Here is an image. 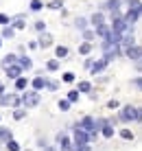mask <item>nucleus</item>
I'll list each match as a JSON object with an SVG mask.
<instances>
[{"instance_id": "1", "label": "nucleus", "mask_w": 142, "mask_h": 151, "mask_svg": "<svg viewBox=\"0 0 142 151\" xmlns=\"http://www.w3.org/2000/svg\"><path fill=\"white\" fill-rule=\"evenodd\" d=\"M118 121L120 123H131V121H138V110L133 105H125L118 114Z\"/></svg>"}, {"instance_id": "2", "label": "nucleus", "mask_w": 142, "mask_h": 151, "mask_svg": "<svg viewBox=\"0 0 142 151\" xmlns=\"http://www.w3.org/2000/svg\"><path fill=\"white\" fill-rule=\"evenodd\" d=\"M37 103H39L37 90H24V94H22V105L24 107H35Z\"/></svg>"}, {"instance_id": "3", "label": "nucleus", "mask_w": 142, "mask_h": 151, "mask_svg": "<svg viewBox=\"0 0 142 151\" xmlns=\"http://www.w3.org/2000/svg\"><path fill=\"white\" fill-rule=\"evenodd\" d=\"M112 29H114V31H123V33H127V31H131V24L125 20V15H118V18H112Z\"/></svg>"}, {"instance_id": "4", "label": "nucleus", "mask_w": 142, "mask_h": 151, "mask_svg": "<svg viewBox=\"0 0 142 151\" xmlns=\"http://www.w3.org/2000/svg\"><path fill=\"white\" fill-rule=\"evenodd\" d=\"M20 103H22V96H15V94H2L0 96V105L2 107H18Z\"/></svg>"}, {"instance_id": "5", "label": "nucleus", "mask_w": 142, "mask_h": 151, "mask_svg": "<svg viewBox=\"0 0 142 151\" xmlns=\"http://www.w3.org/2000/svg\"><path fill=\"white\" fill-rule=\"evenodd\" d=\"M4 72H7V77L9 79H18V77H22V72H24V68L15 61V64H11V66H7L4 68Z\"/></svg>"}, {"instance_id": "6", "label": "nucleus", "mask_w": 142, "mask_h": 151, "mask_svg": "<svg viewBox=\"0 0 142 151\" xmlns=\"http://www.w3.org/2000/svg\"><path fill=\"white\" fill-rule=\"evenodd\" d=\"M98 123H101V134L105 138H112L114 136V125L112 121H107V118H98Z\"/></svg>"}, {"instance_id": "7", "label": "nucleus", "mask_w": 142, "mask_h": 151, "mask_svg": "<svg viewBox=\"0 0 142 151\" xmlns=\"http://www.w3.org/2000/svg\"><path fill=\"white\" fill-rule=\"evenodd\" d=\"M92 140V134L85 132L81 127H75V142H90Z\"/></svg>"}, {"instance_id": "8", "label": "nucleus", "mask_w": 142, "mask_h": 151, "mask_svg": "<svg viewBox=\"0 0 142 151\" xmlns=\"http://www.w3.org/2000/svg\"><path fill=\"white\" fill-rule=\"evenodd\" d=\"M125 55L129 57V59H136V61H140L142 59V48L140 46H127V48H125Z\"/></svg>"}, {"instance_id": "9", "label": "nucleus", "mask_w": 142, "mask_h": 151, "mask_svg": "<svg viewBox=\"0 0 142 151\" xmlns=\"http://www.w3.org/2000/svg\"><path fill=\"white\" fill-rule=\"evenodd\" d=\"M57 142H59L61 151H72V145H70V138L66 134H57Z\"/></svg>"}, {"instance_id": "10", "label": "nucleus", "mask_w": 142, "mask_h": 151, "mask_svg": "<svg viewBox=\"0 0 142 151\" xmlns=\"http://www.w3.org/2000/svg\"><path fill=\"white\" fill-rule=\"evenodd\" d=\"M107 64H109V59L101 57L98 61H94V66L90 68V72H92V75H98V72H103V70H105V66H107Z\"/></svg>"}, {"instance_id": "11", "label": "nucleus", "mask_w": 142, "mask_h": 151, "mask_svg": "<svg viewBox=\"0 0 142 151\" xmlns=\"http://www.w3.org/2000/svg\"><path fill=\"white\" fill-rule=\"evenodd\" d=\"M39 46H42V48H46V46H50L52 44V37H50V33H46V31H44V33H39Z\"/></svg>"}, {"instance_id": "12", "label": "nucleus", "mask_w": 142, "mask_h": 151, "mask_svg": "<svg viewBox=\"0 0 142 151\" xmlns=\"http://www.w3.org/2000/svg\"><path fill=\"white\" fill-rule=\"evenodd\" d=\"M0 35H2V40H11L15 35V27H13V24H9V27L4 24V29H2V33H0Z\"/></svg>"}, {"instance_id": "13", "label": "nucleus", "mask_w": 142, "mask_h": 151, "mask_svg": "<svg viewBox=\"0 0 142 151\" xmlns=\"http://www.w3.org/2000/svg\"><path fill=\"white\" fill-rule=\"evenodd\" d=\"M138 18H140V13H138V11H131V9H127V13H125V20H127L131 27L136 24V20H138Z\"/></svg>"}, {"instance_id": "14", "label": "nucleus", "mask_w": 142, "mask_h": 151, "mask_svg": "<svg viewBox=\"0 0 142 151\" xmlns=\"http://www.w3.org/2000/svg\"><path fill=\"white\" fill-rule=\"evenodd\" d=\"M18 64H20V66H22V68H24V70H29V68H33V61H31V59H29V57H26V55H20V57H18Z\"/></svg>"}, {"instance_id": "15", "label": "nucleus", "mask_w": 142, "mask_h": 151, "mask_svg": "<svg viewBox=\"0 0 142 151\" xmlns=\"http://www.w3.org/2000/svg\"><path fill=\"white\" fill-rule=\"evenodd\" d=\"M109 33H112V29H109L107 24H101V27H96V35H98L101 40H103V37H107Z\"/></svg>"}, {"instance_id": "16", "label": "nucleus", "mask_w": 142, "mask_h": 151, "mask_svg": "<svg viewBox=\"0 0 142 151\" xmlns=\"http://www.w3.org/2000/svg\"><path fill=\"white\" fill-rule=\"evenodd\" d=\"M46 83H48V81H46L42 75H39V77H35V79H33V90H42V88H44Z\"/></svg>"}, {"instance_id": "17", "label": "nucleus", "mask_w": 142, "mask_h": 151, "mask_svg": "<svg viewBox=\"0 0 142 151\" xmlns=\"http://www.w3.org/2000/svg\"><path fill=\"white\" fill-rule=\"evenodd\" d=\"M11 24H13L15 29H24V27H26V22H24V15H15V18L11 20Z\"/></svg>"}, {"instance_id": "18", "label": "nucleus", "mask_w": 142, "mask_h": 151, "mask_svg": "<svg viewBox=\"0 0 142 151\" xmlns=\"http://www.w3.org/2000/svg\"><path fill=\"white\" fill-rule=\"evenodd\" d=\"M127 46H133V33H125L123 35V48H127Z\"/></svg>"}, {"instance_id": "19", "label": "nucleus", "mask_w": 142, "mask_h": 151, "mask_svg": "<svg viewBox=\"0 0 142 151\" xmlns=\"http://www.w3.org/2000/svg\"><path fill=\"white\" fill-rule=\"evenodd\" d=\"M105 9H109V11H118V9H120V0H107V2H105Z\"/></svg>"}, {"instance_id": "20", "label": "nucleus", "mask_w": 142, "mask_h": 151, "mask_svg": "<svg viewBox=\"0 0 142 151\" xmlns=\"http://www.w3.org/2000/svg\"><path fill=\"white\" fill-rule=\"evenodd\" d=\"M127 7L131 9V11H138L140 15H142V4H140V0H129V4Z\"/></svg>"}, {"instance_id": "21", "label": "nucleus", "mask_w": 142, "mask_h": 151, "mask_svg": "<svg viewBox=\"0 0 142 151\" xmlns=\"http://www.w3.org/2000/svg\"><path fill=\"white\" fill-rule=\"evenodd\" d=\"M72 151H90V142H75Z\"/></svg>"}, {"instance_id": "22", "label": "nucleus", "mask_w": 142, "mask_h": 151, "mask_svg": "<svg viewBox=\"0 0 142 151\" xmlns=\"http://www.w3.org/2000/svg\"><path fill=\"white\" fill-rule=\"evenodd\" d=\"M90 22L94 24V27H101V24H105V22H103V13H94L92 18H90Z\"/></svg>"}, {"instance_id": "23", "label": "nucleus", "mask_w": 142, "mask_h": 151, "mask_svg": "<svg viewBox=\"0 0 142 151\" xmlns=\"http://www.w3.org/2000/svg\"><path fill=\"white\" fill-rule=\"evenodd\" d=\"M55 55H57V59H64V57H68V48H66V46H57Z\"/></svg>"}, {"instance_id": "24", "label": "nucleus", "mask_w": 142, "mask_h": 151, "mask_svg": "<svg viewBox=\"0 0 142 151\" xmlns=\"http://www.w3.org/2000/svg\"><path fill=\"white\" fill-rule=\"evenodd\" d=\"M79 92H92V83L90 81H79Z\"/></svg>"}, {"instance_id": "25", "label": "nucleus", "mask_w": 142, "mask_h": 151, "mask_svg": "<svg viewBox=\"0 0 142 151\" xmlns=\"http://www.w3.org/2000/svg\"><path fill=\"white\" fill-rule=\"evenodd\" d=\"M26 86H29V81H26L24 77H18V79H15V88H18V90H26Z\"/></svg>"}, {"instance_id": "26", "label": "nucleus", "mask_w": 142, "mask_h": 151, "mask_svg": "<svg viewBox=\"0 0 142 151\" xmlns=\"http://www.w3.org/2000/svg\"><path fill=\"white\" fill-rule=\"evenodd\" d=\"M90 50H92L90 42H83V44L79 46V53H81V55H90Z\"/></svg>"}, {"instance_id": "27", "label": "nucleus", "mask_w": 142, "mask_h": 151, "mask_svg": "<svg viewBox=\"0 0 142 151\" xmlns=\"http://www.w3.org/2000/svg\"><path fill=\"white\" fill-rule=\"evenodd\" d=\"M0 140L9 142V140H11V132H9V129H4V127H0Z\"/></svg>"}, {"instance_id": "28", "label": "nucleus", "mask_w": 142, "mask_h": 151, "mask_svg": "<svg viewBox=\"0 0 142 151\" xmlns=\"http://www.w3.org/2000/svg\"><path fill=\"white\" fill-rule=\"evenodd\" d=\"M46 70H50V72L59 70V61H57V59H50L48 64H46Z\"/></svg>"}, {"instance_id": "29", "label": "nucleus", "mask_w": 142, "mask_h": 151, "mask_svg": "<svg viewBox=\"0 0 142 151\" xmlns=\"http://www.w3.org/2000/svg\"><path fill=\"white\" fill-rule=\"evenodd\" d=\"M15 61H18V55H7V57L2 59V64H4V66H11V64H15Z\"/></svg>"}, {"instance_id": "30", "label": "nucleus", "mask_w": 142, "mask_h": 151, "mask_svg": "<svg viewBox=\"0 0 142 151\" xmlns=\"http://www.w3.org/2000/svg\"><path fill=\"white\" fill-rule=\"evenodd\" d=\"M94 35H96V31H90V29L83 31V40H85V42H92V40H94Z\"/></svg>"}, {"instance_id": "31", "label": "nucleus", "mask_w": 142, "mask_h": 151, "mask_svg": "<svg viewBox=\"0 0 142 151\" xmlns=\"http://www.w3.org/2000/svg\"><path fill=\"white\" fill-rule=\"evenodd\" d=\"M70 103H72V101H70V99H64V101H59V110H61V112H66V110H70Z\"/></svg>"}, {"instance_id": "32", "label": "nucleus", "mask_w": 142, "mask_h": 151, "mask_svg": "<svg viewBox=\"0 0 142 151\" xmlns=\"http://www.w3.org/2000/svg\"><path fill=\"white\" fill-rule=\"evenodd\" d=\"M48 7L50 9H61V7H64V0H50Z\"/></svg>"}, {"instance_id": "33", "label": "nucleus", "mask_w": 142, "mask_h": 151, "mask_svg": "<svg viewBox=\"0 0 142 151\" xmlns=\"http://www.w3.org/2000/svg\"><path fill=\"white\" fill-rule=\"evenodd\" d=\"M120 138H125V140H131V138H133V134H131L129 129H120Z\"/></svg>"}, {"instance_id": "34", "label": "nucleus", "mask_w": 142, "mask_h": 151, "mask_svg": "<svg viewBox=\"0 0 142 151\" xmlns=\"http://www.w3.org/2000/svg\"><path fill=\"white\" fill-rule=\"evenodd\" d=\"M77 29H81V31H85V27H87V22H85V20H83V18H77Z\"/></svg>"}, {"instance_id": "35", "label": "nucleus", "mask_w": 142, "mask_h": 151, "mask_svg": "<svg viewBox=\"0 0 142 151\" xmlns=\"http://www.w3.org/2000/svg\"><path fill=\"white\" fill-rule=\"evenodd\" d=\"M68 99H70L72 103L79 101V90H70V92H68Z\"/></svg>"}, {"instance_id": "36", "label": "nucleus", "mask_w": 142, "mask_h": 151, "mask_svg": "<svg viewBox=\"0 0 142 151\" xmlns=\"http://www.w3.org/2000/svg\"><path fill=\"white\" fill-rule=\"evenodd\" d=\"M7 149H9V151H18V149H20V145L15 142V140H9V142H7Z\"/></svg>"}, {"instance_id": "37", "label": "nucleus", "mask_w": 142, "mask_h": 151, "mask_svg": "<svg viewBox=\"0 0 142 151\" xmlns=\"http://www.w3.org/2000/svg\"><path fill=\"white\" fill-rule=\"evenodd\" d=\"M0 24H11V18L7 13H0Z\"/></svg>"}, {"instance_id": "38", "label": "nucleus", "mask_w": 142, "mask_h": 151, "mask_svg": "<svg viewBox=\"0 0 142 151\" xmlns=\"http://www.w3.org/2000/svg\"><path fill=\"white\" fill-rule=\"evenodd\" d=\"M31 9H33V11H39L42 9V0H33V2H31Z\"/></svg>"}, {"instance_id": "39", "label": "nucleus", "mask_w": 142, "mask_h": 151, "mask_svg": "<svg viewBox=\"0 0 142 151\" xmlns=\"http://www.w3.org/2000/svg\"><path fill=\"white\" fill-rule=\"evenodd\" d=\"M64 81H66V83H72V81H75V75H72V72H66V75H64Z\"/></svg>"}, {"instance_id": "40", "label": "nucleus", "mask_w": 142, "mask_h": 151, "mask_svg": "<svg viewBox=\"0 0 142 151\" xmlns=\"http://www.w3.org/2000/svg\"><path fill=\"white\" fill-rule=\"evenodd\" d=\"M35 29H37L39 33H42V31H46V24L42 22V20H37V22H35Z\"/></svg>"}, {"instance_id": "41", "label": "nucleus", "mask_w": 142, "mask_h": 151, "mask_svg": "<svg viewBox=\"0 0 142 151\" xmlns=\"http://www.w3.org/2000/svg\"><path fill=\"white\" fill-rule=\"evenodd\" d=\"M46 88H48V90H57L59 83H57V81H48V83H46Z\"/></svg>"}, {"instance_id": "42", "label": "nucleus", "mask_w": 142, "mask_h": 151, "mask_svg": "<svg viewBox=\"0 0 142 151\" xmlns=\"http://www.w3.org/2000/svg\"><path fill=\"white\" fill-rule=\"evenodd\" d=\"M131 86H138L140 90H142V77H136V79L131 81Z\"/></svg>"}, {"instance_id": "43", "label": "nucleus", "mask_w": 142, "mask_h": 151, "mask_svg": "<svg viewBox=\"0 0 142 151\" xmlns=\"http://www.w3.org/2000/svg\"><path fill=\"white\" fill-rule=\"evenodd\" d=\"M13 116H15V118H24V116H26V112H24V110H15V112H13Z\"/></svg>"}, {"instance_id": "44", "label": "nucleus", "mask_w": 142, "mask_h": 151, "mask_svg": "<svg viewBox=\"0 0 142 151\" xmlns=\"http://www.w3.org/2000/svg\"><path fill=\"white\" fill-rule=\"evenodd\" d=\"M107 107H109V110H116V107H118V101H109Z\"/></svg>"}, {"instance_id": "45", "label": "nucleus", "mask_w": 142, "mask_h": 151, "mask_svg": "<svg viewBox=\"0 0 142 151\" xmlns=\"http://www.w3.org/2000/svg\"><path fill=\"white\" fill-rule=\"evenodd\" d=\"M2 94H4V83L0 81V96H2Z\"/></svg>"}]
</instances>
